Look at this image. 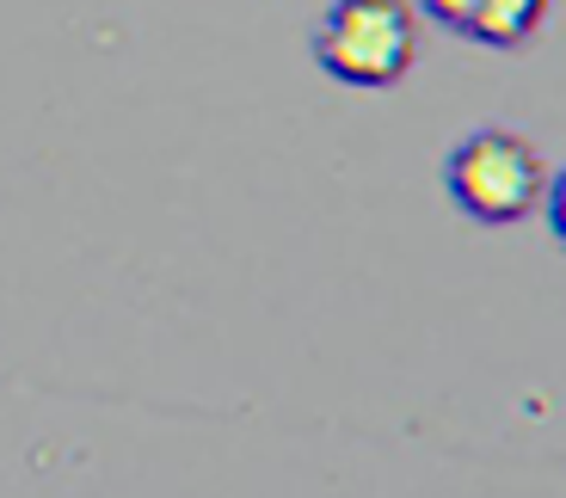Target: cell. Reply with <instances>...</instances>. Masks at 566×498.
I'll return each instance as SVG.
<instances>
[{"label": "cell", "instance_id": "cell-3", "mask_svg": "<svg viewBox=\"0 0 566 498\" xmlns=\"http://www.w3.org/2000/svg\"><path fill=\"white\" fill-rule=\"evenodd\" d=\"M554 0H481L474 7V25H468V43H486V50H524L536 43V31L548 25Z\"/></svg>", "mask_w": 566, "mask_h": 498}, {"label": "cell", "instance_id": "cell-4", "mask_svg": "<svg viewBox=\"0 0 566 498\" xmlns=\"http://www.w3.org/2000/svg\"><path fill=\"white\" fill-rule=\"evenodd\" d=\"M474 7H481V0H419V13L431 19V25H443L450 38H468V25H474Z\"/></svg>", "mask_w": 566, "mask_h": 498}, {"label": "cell", "instance_id": "cell-1", "mask_svg": "<svg viewBox=\"0 0 566 498\" xmlns=\"http://www.w3.org/2000/svg\"><path fill=\"white\" fill-rule=\"evenodd\" d=\"M443 191H450L455 215L481 222V229H511L548 203L554 167L530 136L481 124L443 155Z\"/></svg>", "mask_w": 566, "mask_h": 498}, {"label": "cell", "instance_id": "cell-2", "mask_svg": "<svg viewBox=\"0 0 566 498\" xmlns=\"http://www.w3.org/2000/svg\"><path fill=\"white\" fill-rule=\"evenodd\" d=\"M314 62L339 86L382 93L419 62V13L412 0H333L314 25Z\"/></svg>", "mask_w": 566, "mask_h": 498}]
</instances>
